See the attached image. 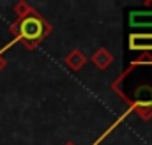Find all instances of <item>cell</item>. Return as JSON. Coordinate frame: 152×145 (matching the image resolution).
Wrapping results in <instances>:
<instances>
[{"instance_id": "obj_1", "label": "cell", "mask_w": 152, "mask_h": 145, "mask_svg": "<svg viewBox=\"0 0 152 145\" xmlns=\"http://www.w3.org/2000/svg\"><path fill=\"white\" fill-rule=\"evenodd\" d=\"M39 32H41V27H39L37 21H27L25 23V36L27 37H36L39 36Z\"/></svg>"}]
</instances>
